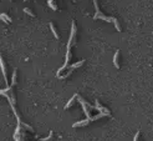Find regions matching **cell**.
Instances as JSON below:
<instances>
[{"instance_id": "5b68a950", "label": "cell", "mask_w": 153, "mask_h": 141, "mask_svg": "<svg viewBox=\"0 0 153 141\" xmlns=\"http://www.w3.org/2000/svg\"><path fill=\"white\" fill-rule=\"evenodd\" d=\"M0 19L4 20L5 23H11V18H10L8 14H5V13H1V14H0Z\"/></svg>"}, {"instance_id": "4fadbf2b", "label": "cell", "mask_w": 153, "mask_h": 141, "mask_svg": "<svg viewBox=\"0 0 153 141\" xmlns=\"http://www.w3.org/2000/svg\"><path fill=\"white\" fill-rule=\"evenodd\" d=\"M138 136H140V131H138L136 135H134V139H133V141H137V139H138Z\"/></svg>"}, {"instance_id": "6da1fadb", "label": "cell", "mask_w": 153, "mask_h": 141, "mask_svg": "<svg viewBox=\"0 0 153 141\" xmlns=\"http://www.w3.org/2000/svg\"><path fill=\"white\" fill-rule=\"evenodd\" d=\"M94 5H95V8H96V14L94 15V19H95V20H96V19H102V20H105V21H108V23H113V24H115V26H116V30H117V31H121V26H120V24H118V21H117L116 18L105 16L104 14L100 11L98 4H97V0H94Z\"/></svg>"}, {"instance_id": "7c38bea8", "label": "cell", "mask_w": 153, "mask_h": 141, "mask_svg": "<svg viewBox=\"0 0 153 141\" xmlns=\"http://www.w3.org/2000/svg\"><path fill=\"white\" fill-rule=\"evenodd\" d=\"M24 13H26L27 15H30V16H33V18L35 16V15H34V13H31V10H30L29 8H24Z\"/></svg>"}, {"instance_id": "9c48e42d", "label": "cell", "mask_w": 153, "mask_h": 141, "mask_svg": "<svg viewBox=\"0 0 153 141\" xmlns=\"http://www.w3.org/2000/svg\"><path fill=\"white\" fill-rule=\"evenodd\" d=\"M50 29H51V31H52V34H54V36H55L56 39H59L60 36H59L57 32H56V29H55V26H54V24H52V23H50Z\"/></svg>"}, {"instance_id": "8fae6325", "label": "cell", "mask_w": 153, "mask_h": 141, "mask_svg": "<svg viewBox=\"0 0 153 141\" xmlns=\"http://www.w3.org/2000/svg\"><path fill=\"white\" fill-rule=\"evenodd\" d=\"M16 84V69L14 70V73H13V76H11V84H10V86H14Z\"/></svg>"}, {"instance_id": "277c9868", "label": "cell", "mask_w": 153, "mask_h": 141, "mask_svg": "<svg viewBox=\"0 0 153 141\" xmlns=\"http://www.w3.org/2000/svg\"><path fill=\"white\" fill-rule=\"evenodd\" d=\"M96 109H97L98 111H100V113H105V114H107V115H110V111L107 110V109H106V107H102L101 106V105H100V103H98V100L97 101H96Z\"/></svg>"}, {"instance_id": "ba28073f", "label": "cell", "mask_w": 153, "mask_h": 141, "mask_svg": "<svg viewBox=\"0 0 153 141\" xmlns=\"http://www.w3.org/2000/svg\"><path fill=\"white\" fill-rule=\"evenodd\" d=\"M47 5L50 6V8H51L52 10H55V11H56V10H57V6H56V4H55V1H54V0H47Z\"/></svg>"}, {"instance_id": "8992f818", "label": "cell", "mask_w": 153, "mask_h": 141, "mask_svg": "<svg viewBox=\"0 0 153 141\" xmlns=\"http://www.w3.org/2000/svg\"><path fill=\"white\" fill-rule=\"evenodd\" d=\"M118 55H120V51H116V53H115V56H113V65L116 66V69H120V64H118Z\"/></svg>"}, {"instance_id": "30bf717a", "label": "cell", "mask_w": 153, "mask_h": 141, "mask_svg": "<svg viewBox=\"0 0 153 141\" xmlns=\"http://www.w3.org/2000/svg\"><path fill=\"white\" fill-rule=\"evenodd\" d=\"M75 99H77V95H73L72 97H71V99H70V101H69V103H67V104H66L65 109H69V107L71 106V105H72V104H73V101H75Z\"/></svg>"}, {"instance_id": "7a4b0ae2", "label": "cell", "mask_w": 153, "mask_h": 141, "mask_svg": "<svg viewBox=\"0 0 153 141\" xmlns=\"http://www.w3.org/2000/svg\"><path fill=\"white\" fill-rule=\"evenodd\" d=\"M0 67H1V71H3V75H4V81L8 84V78H6V70H5V64H4V60H3V56L0 54Z\"/></svg>"}, {"instance_id": "3957f363", "label": "cell", "mask_w": 153, "mask_h": 141, "mask_svg": "<svg viewBox=\"0 0 153 141\" xmlns=\"http://www.w3.org/2000/svg\"><path fill=\"white\" fill-rule=\"evenodd\" d=\"M91 121V119H86V120H84V121H79V122H75V124L72 125V128H80V126H86L88 122Z\"/></svg>"}, {"instance_id": "52a82bcc", "label": "cell", "mask_w": 153, "mask_h": 141, "mask_svg": "<svg viewBox=\"0 0 153 141\" xmlns=\"http://www.w3.org/2000/svg\"><path fill=\"white\" fill-rule=\"evenodd\" d=\"M84 63H85V60H81V61H79V63H75V64H72V65L70 66V70H73V69H76V67H80Z\"/></svg>"}]
</instances>
